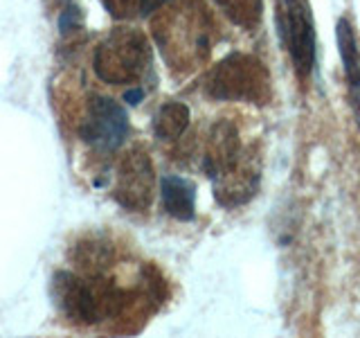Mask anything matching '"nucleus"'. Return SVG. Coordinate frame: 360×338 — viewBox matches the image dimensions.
<instances>
[{"label":"nucleus","mask_w":360,"mask_h":338,"mask_svg":"<svg viewBox=\"0 0 360 338\" xmlns=\"http://www.w3.org/2000/svg\"><path fill=\"white\" fill-rule=\"evenodd\" d=\"M52 300L56 309L77 325H95L104 315L117 313L124 302L117 289H97L68 270H59L52 277Z\"/></svg>","instance_id":"1"},{"label":"nucleus","mask_w":360,"mask_h":338,"mask_svg":"<svg viewBox=\"0 0 360 338\" xmlns=\"http://www.w3.org/2000/svg\"><path fill=\"white\" fill-rule=\"evenodd\" d=\"M151 61L149 43L138 30H115L95 52V73L106 84H133Z\"/></svg>","instance_id":"2"},{"label":"nucleus","mask_w":360,"mask_h":338,"mask_svg":"<svg viewBox=\"0 0 360 338\" xmlns=\"http://www.w3.org/2000/svg\"><path fill=\"white\" fill-rule=\"evenodd\" d=\"M207 93L217 99L264 104L270 97V77L255 56L230 54L210 73Z\"/></svg>","instance_id":"3"},{"label":"nucleus","mask_w":360,"mask_h":338,"mask_svg":"<svg viewBox=\"0 0 360 338\" xmlns=\"http://www.w3.org/2000/svg\"><path fill=\"white\" fill-rule=\"evenodd\" d=\"M279 37L295 65L297 75L304 79L313 73L315 65V20L309 0H279L277 11Z\"/></svg>","instance_id":"4"},{"label":"nucleus","mask_w":360,"mask_h":338,"mask_svg":"<svg viewBox=\"0 0 360 338\" xmlns=\"http://www.w3.org/2000/svg\"><path fill=\"white\" fill-rule=\"evenodd\" d=\"M79 133L93 149L115 151L129 135V115L115 99L93 95L88 101V113Z\"/></svg>","instance_id":"5"},{"label":"nucleus","mask_w":360,"mask_h":338,"mask_svg":"<svg viewBox=\"0 0 360 338\" xmlns=\"http://www.w3.org/2000/svg\"><path fill=\"white\" fill-rule=\"evenodd\" d=\"M115 199L120 206L142 212L151 206L153 199V165L151 158L144 151L135 149L127 154V158L120 163L117 169V183H115Z\"/></svg>","instance_id":"6"},{"label":"nucleus","mask_w":360,"mask_h":338,"mask_svg":"<svg viewBox=\"0 0 360 338\" xmlns=\"http://www.w3.org/2000/svg\"><path fill=\"white\" fill-rule=\"evenodd\" d=\"M257 185H259V172L255 169V165L239 158L228 172L214 178V194H217V201L221 206L234 208L250 201L257 194Z\"/></svg>","instance_id":"7"},{"label":"nucleus","mask_w":360,"mask_h":338,"mask_svg":"<svg viewBox=\"0 0 360 338\" xmlns=\"http://www.w3.org/2000/svg\"><path fill=\"white\" fill-rule=\"evenodd\" d=\"M241 158V142L239 131L232 122L219 120L210 131L207 149H205V172L210 178H217L219 174L228 172V169Z\"/></svg>","instance_id":"8"},{"label":"nucleus","mask_w":360,"mask_h":338,"mask_svg":"<svg viewBox=\"0 0 360 338\" xmlns=\"http://www.w3.org/2000/svg\"><path fill=\"white\" fill-rule=\"evenodd\" d=\"M335 41H338V52H340L342 70H345L347 86H349V99H352L354 115L360 124V43H358L352 23L347 18L338 20Z\"/></svg>","instance_id":"9"},{"label":"nucleus","mask_w":360,"mask_h":338,"mask_svg":"<svg viewBox=\"0 0 360 338\" xmlns=\"http://www.w3.org/2000/svg\"><path fill=\"white\" fill-rule=\"evenodd\" d=\"M165 212L178 221H191L196 214V185L189 178L167 174L160 180Z\"/></svg>","instance_id":"10"},{"label":"nucleus","mask_w":360,"mask_h":338,"mask_svg":"<svg viewBox=\"0 0 360 338\" xmlns=\"http://www.w3.org/2000/svg\"><path fill=\"white\" fill-rule=\"evenodd\" d=\"M189 124V108L180 101H167L158 108L153 118V133L160 140H176L185 133Z\"/></svg>","instance_id":"11"},{"label":"nucleus","mask_w":360,"mask_h":338,"mask_svg":"<svg viewBox=\"0 0 360 338\" xmlns=\"http://www.w3.org/2000/svg\"><path fill=\"white\" fill-rule=\"evenodd\" d=\"M217 3L234 25L255 27L262 18V0H217Z\"/></svg>","instance_id":"12"},{"label":"nucleus","mask_w":360,"mask_h":338,"mask_svg":"<svg viewBox=\"0 0 360 338\" xmlns=\"http://www.w3.org/2000/svg\"><path fill=\"white\" fill-rule=\"evenodd\" d=\"M106 7V11L115 18H127L129 14H133V9H140V0H101Z\"/></svg>","instance_id":"13"},{"label":"nucleus","mask_w":360,"mask_h":338,"mask_svg":"<svg viewBox=\"0 0 360 338\" xmlns=\"http://www.w3.org/2000/svg\"><path fill=\"white\" fill-rule=\"evenodd\" d=\"M165 3H169V0H140V14L149 16V14H153L155 9H160Z\"/></svg>","instance_id":"14"},{"label":"nucleus","mask_w":360,"mask_h":338,"mask_svg":"<svg viewBox=\"0 0 360 338\" xmlns=\"http://www.w3.org/2000/svg\"><path fill=\"white\" fill-rule=\"evenodd\" d=\"M142 90L140 88H133V90H127V93H124V99L129 101V104H138V101L142 99Z\"/></svg>","instance_id":"15"}]
</instances>
